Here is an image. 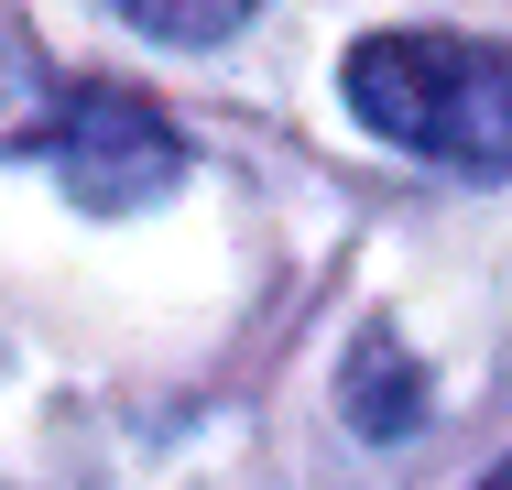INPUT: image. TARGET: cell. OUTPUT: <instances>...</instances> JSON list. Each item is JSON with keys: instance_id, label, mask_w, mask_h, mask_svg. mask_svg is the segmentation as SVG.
<instances>
[{"instance_id": "obj_3", "label": "cell", "mask_w": 512, "mask_h": 490, "mask_svg": "<svg viewBox=\"0 0 512 490\" xmlns=\"http://www.w3.org/2000/svg\"><path fill=\"white\" fill-rule=\"evenodd\" d=\"M349 425L360 436H414L425 425V382H414L404 338H360L349 349Z\"/></svg>"}, {"instance_id": "obj_4", "label": "cell", "mask_w": 512, "mask_h": 490, "mask_svg": "<svg viewBox=\"0 0 512 490\" xmlns=\"http://www.w3.org/2000/svg\"><path fill=\"white\" fill-rule=\"evenodd\" d=\"M120 22H142L164 44H229L251 22V0H120Z\"/></svg>"}, {"instance_id": "obj_2", "label": "cell", "mask_w": 512, "mask_h": 490, "mask_svg": "<svg viewBox=\"0 0 512 490\" xmlns=\"http://www.w3.org/2000/svg\"><path fill=\"white\" fill-rule=\"evenodd\" d=\"M77 207H153V196L186 175V142H175V120L153 109L142 88H77L55 120H44V142H33Z\"/></svg>"}, {"instance_id": "obj_1", "label": "cell", "mask_w": 512, "mask_h": 490, "mask_svg": "<svg viewBox=\"0 0 512 490\" xmlns=\"http://www.w3.org/2000/svg\"><path fill=\"white\" fill-rule=\"evenodd\" d=\"M349 109L447 175H512V44L469 33H371L349 44Z\"/></svg>"}, {"instance_id": "obj_5", "label": "cell", "mask_w": 512, "mask_h": 490, "mask_svg": "<svg viewBox=\"0 0 512 490\" xmlns=\"http://www.w3.org/2000/svg\"><path fill=\"white\" fill-rule=\"evenodd\" d=\"M480 490H512V458H502V469H491V480H480Z\"/></svg>"}]
</instances>
